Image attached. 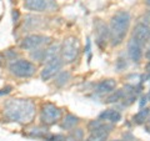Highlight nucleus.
I'll return each instance as SVG.
<instances>
[{
	"instance_id": "f03ea898",
	"label": "nucleus",
	"mask_w": 150,
	"mask_h": 141,
	"mask_svg": "<svg viewBox=\"0 0 150 141\" xmlns=\"http://www.w3.org/2000/svg\"><path fill=\"white\" fill-rule=\"evenodd\" d=\"M130 14L120 10L114 14L109 26V40L111 46H119L124 41L130 26Z\"/></svg>"
},
{
	"instance_id": "7c9ffc66",
	"label": "nucleus",
	"mask_w": 150,
	"mask_h": 141,
	"mask_svg": "<svg viewBox=\"0 0 150 141\" xmlns=\"http://www.w3.org/2000/svg\"><path fill=\"white\" fill-rule=\"evenodd\" d=\"M144 124H145V128H146V131L150 134V119H149V117L146 119V121H145Z\"/></svg>"
},
{
	"instance_id": "1a4fd4ad",
	"label": "nucleus",
	"mask_w": 150,
	"mask_h": 141,
	"mask_svg": "<svg viewBox=\"0 0 150 141\" xmlns=\"http://www.w3.org/2000/svg\"><path fill=\"white\" fill-rule=\"evenodd\" d=\"M63 60L62 58H56V59H53L51 61L46 63L45 68L43 69V71H41V79L43 80H49L51 78H54L56 74H58L60 70L63 68Z\"/></svg>"
},
{
	"instance_id": "ddd939ff",
	"label": "nucleus",
	"mask_w": 150,
	"mask_h": 141,
	"mask_svg": "<svg viewBox=\"0 0 150 141\" xmlns=\"http://www.w3.org/2000/svg\"><path fill=\"white\" fill-rule=\"evenodd\" d=\"M88 130L89 133H99V134H108L112 130V125L111 124H108L105 121H103L100 119H96V120H91L90 123L88 124Z\"/></svg>"
},
{
	"instance_id": "2f4dec72",
	"label": "nucleus",
	"mask_w": 150,
	"mask_h": 141,
	"mask_svg": "<svg viewBox=\"0 0 150 141\" xmlns=\"http://www.w3.org/2000/svg\"><path fill=\"white\" fill-rule=\"evenodd\" d=\"M144 19H145V20H146V21H145V23H144V24H146V25H149V23H150V10H149V11L146 13V15H145V18H144Z\"/></svg>"
},
{
	"instance_id": "b1692460",
	"label": "nucleus",
	"mask_w": 150,
	"mask_h": 141,
	"mask_svg": "<svg viewBox=\"0 0 150 141\" xmlns=\"http://www.w3.org/2000/svg\"><path fill=\"white\" fill-rule=\"evenodd\" d=\"M128 59L125 58V55H120L118 60H116V64H115V68L118 71H123V70H125L126 68H128Z\"/></svg>"
},
{
	"instance_id": "6ab92c4d",
	"label": "nucleus",
	"mask_w": 150,
	"mask_h": 141,
	"mask_svg": "<svg viewBox=\"0 0 150 141\" xmlns=\"http://www.w3.org/2000/svg\"><path fill=\"white\" fill-rule=\"evenodd\" d=\"M149 115H150V109H148V107H143L139 112H137V114L133 116V123L135 125H143L145 121H146Z\"/></svg>"
},
{
	"instance_id": "f3484780",
	"label": "nucleus",
	"mask_w": 150,
	"mask_h": 141,
	"mask_svg": "<svg viewBox=\"0 0 150 141\" xmlns=\"http://www.w3.org/2000/svg\"><path fill=\"white\" fill-rule=\"evenodd\" d=\"M78 124H79V117L73 115V114H68L63 119L62 124H60V128H62L63 130H71Z\"/></svg>"
},
{
	"instance_id": "4be33fe9",
	"label": "nucleus",
	"mask_w": 150,
	"mask_h": 141,
	"mask_svg": "<svg viewBox=\"0 0 150 141\" xmlns=\"http://www.w3.org/2000/svg\"><path fill=\"white\" fill-rule=\"evenodd\" d=\"M50 133L48 129H40V128H36V129H31L29 136H33V137H39V139H45Z\"/></svg>"
},
{
	"instance_id": "58836bf2",
	"label": "nucleus",
	"mask_w": 150,
	"mask_h": 141,
	"mask_svg": "<svg viewBox=\"0 0 150 141\" xmlns=\"http://www.w3.org/2000/svg\"><path fill=\"white\" fill-rule=\"evenodd\" d=\"M149 100H150V96H149Z\"/></svg>"
},
{
	"instance_id": "4468645a",
	"label": "nucleus",
	"mask_w": 150,
	"mask_h": 141,
	"mask_svg": "<svg viewBox=\"0 0 150 141\" xmlns=\"http://www.w3.org/2000/svg\"><path fill=\"white\" fill-rule=\"evenodd\" d=\"M116 89V81L112 79H106L99 82L95 87V94L96 95H105V94H111Z\"/></svg>"
},
{
	"instance_id": "aec40b11",
	"label": "nucleus",
	"mask_w": 150,
	"mask_h": 141,
	"mask_svg": "<svg viewBox=\"0 0 150 141\" xmlns=\"http://www.w3.org/2000/svg\"><path fill=\"white\" fill-rule=\"evenodd\" d=\"M70 80V73L69 71H62V73H58L55 78V85L56 86H64L65 84H68V81Z\"/></svg>"
},
{
	"instance_id": "9b49d317",
	"label": "nucleus",
	"mask_w": 150,
	"mask_h": 141,
	"mask_svg": "<svg viewBox=\"0 0 150 141\" xmlns=\"http://www.w3.org/2000/svg\"><path fill=\"white\" fill-rule=\"evenodd\" d=\"M133 37L144 46L150 39V27H149V25L144 24V23H139V24L134 27Z\"/></svg>"
},
{
	"instance_id": "5701e85b",
	"label": "nucleus",
	"mask_w": 150,
	"mask_h": 141,
	"mask_svg": "<svg viewBox=\"0 0 150 141\" xmlns=\"http://www.w3.org/2000/svg\"><path fill=\"white\" fill-rule=\"evenodd\" d=\"M83 136H84L83 130L81 129H76V130H74L73 133H70L67 137L64 139V141H81Z\"/></svg>"
},
{
	"instance_id": "c756f323",
	"label": "nucleus",
	"mask_w": 150,
	"mask_h": 141,
	"mask_svg": "<svg viewBox=\"0 0 150 141\" xmlns=\"http://www.w3.org/2000/svg\"><path fill=\"white\" fill-rule=\"evenodd\" d=\"M11 91V86H6L5 89H3V91H0V95H4V94H9Z\"/></svg>"
},
{
	"instance_id": "20e7f679",
	"label": "nucleus",
	"mask_w": 150,
	"mask_h": 141,
	"mask_svg": "<svg viewBox=\"0 0 150 141\" xmlns=\"http://www.w3.org/2000/svg\"><path fill=\"white\" fill-rule=\"evenodd\" d=\"M9 70H10L11 74H14L18 78H30L35 74L36 66L35 64H33L29 60L19 59V60H14L9 65Z\"/></svg>"
},
{
	"instance_id": "412c9836",
	"label": "nucleus",
	"mask_w": 150,
	"mask_h": 141,
	"mask_svg": "<svg viewBox=\"0 0 150 141\" xmlns=\"http://www.w3.org/2000/svg\"><path fill=\"white\" fill-rule=\"evenodd\" d=\"M123 99V89L120 90H114L111 92L110 96H108V99L105 100L106 104H114V102H119Z\"/></svg>"
},
{
	"instance_id": "4c0bfd02",
	"label": "nucleus",
	"mask_w": 150,
	"mask_h": 141,
	"mask_svg": "<svg viewBox=\"0 0 150 141\" xmlns=\"http://www.w3.org/2000/svg\"><path fill=\"white\" fill-rule=\"evenodd\" d=\"M114 141H121V140H114Z\"/></svg>"
},
{
	"instance_id": "2eb2a0df",
	"label": "nucleus",
	"mask_w": 150,
	"mask_h": 141,
	"mask_svg": "<svg viewBox=\"0 0 150 141\" xmlns=\"http://www.w3.org/2000/svg\"><path fill=\"white\" fill-rule=\"evenodd\" d=\"M99 119L103 120V121H105V123L115 124V123H119V121L121 120V114H120L119 110L108 109V110H104L103 112H100Z\"/></svg>"
},
{
	"instance_id": "72a5a7b5",
	"label": "nucleus",
	"mask_w": 150,
	"mask_h": 141,
	"mask_svg": "<svg viewBox=\"0 0 150 141\" xmlns=\"http://www.w3.org/2000/svg\"><path fill=\"white\" fill-rule=\"evenodd\" d=\"M145 58H146L148 60H150V48L146 50V53H145Z\"/></svg>"
},
{
	"instance_id": "7ed1b4c3",
	"label": "nucleus",
	"mask_w": 150,
	"mask_h": 141,
	"mask_svg": "<svg viewBox=\"0 0 150 141\" xmlns=\"http://www.w3.org/2000/svg\"><path fill=\"white\" fill-rule=\"evenodd\" d=\"M80 53V43L79 39L75 36H68L63 41L62 48H60V55H62L63 63L71 64L78 59Z\"/></svg>"
},
{
	"instance_id": "423d86ee",
	"label": "nucleus",
	"mask_w": 150,
	"mask_h": 141,
	"mask_svg": "<svg viewBox=\"0 0 150 141\" xmlns=\"http://www.w3.org/2000/svg\"><path fill=\"white\" fill-rule=\"evenodd\" d=\"M50 43V37L49 36H45V35H39V34H33L29 35L23 39L21 41V49H25V50H36V49H41L44 45L49 44Z\"/></svg>"
},
{
	"instance_id": "c9c22d12",
	"label": "nucleus",
	"mask_w": 150,
	"mask_h": 141,
	"mask_svg": "<svg viewBox=\"0 0 150 141\" xmlns=\"http://www.w3.org/2000/svg\"><path fill=\"white\" fill-rule=\"evenodd\" d=\"M1 64H3V56L0 55V65H1Z\"/></svg>"
},
{
	"instance_id": "39448f33",
	"label": "nucleus",
	"mask_w": 150,
	"mask_h": 141,
	"mask_svg": "<svg viewBox=\"0 0 150 141\" xmlns=\"http://www.w3.org/2000/svg\"><path fill=\"white\" fill-rule=\"evenodd\" d=\"M60 119H62V110L56 105L50 104V102H46V104L43 105L40 112V120L44 125L46 126L55 125Z\"/></svg>"
},
{
	"instance_id": "c85d7f7f",
	"label": "nucleus",
	"mask_w": 150,
	"mask_h": 141,
	"mask_svg": "<svg viewBox=\"0 0 150 141\" xmlns=\"http://www.w3.org/2000/svg\"><path fill=\"white\" fill-rule=\"evenodd\" d=\"M125 141H137V139H135L131 134H126L125 135Z\"/></svg>"
},
{
	"instance_id": "9d476101",
	"label": "nucleus",
	"mask_w": 150,
	"mask_h": 141,
	"mask_svg": "<svg viewBox=\"0 0 150 141\" xmlns=\"http://www.w3.org/2000/svg\"><path fill=\"white\" fill-rule=\"evenodd\" d=\"M128 56L134 64H139L143 59V45L134 37L128 41Z\"/></svg>"
},
{
	"instance_id": "f704fd0d",
	"label": "nucleus",
	"mask_w": 150,
	"mask_h": 141,
	"mask_svg": "<svg viewBox=\"0 0 150 141\" xmlns=\"http://www.w3.org/2000/svg\"><path fill=\"white\" fill-rule=\"evenodd\" d=\"M145 4H146L148 6H150V0H146V1H145Z\"/></svg>"
},
{
	"instance_id": "f8f14e48",
	"label": "nucleus",
	"mask_w": 150,
	"mask_h": 141,
	"mask_svg": "<svg viewBox=\"0 0 150 141\" xmlns=\"http://www.w3.org/2000/svg\"><path fill=\"white\" fill-rule=\"evenodd\" d=\"M139 87L134 86V85H125L123 87V106H130L135 100L138 99V94H139Z\"/></svg>"
},
{
	"instance_id": "0eeeda50",
	"label": "nucleus",
	"mask_w": 150,
	"mask_h": 141,
	"mask_svg": "<svg viewBox=\"0 0 150 141\" xmlns=\"http://www.w3.org/2000/svg\"><path fill=\"white\" fill-rule=\"evenodd\" d=\"M25 9L35 13H43L53 10L56 6L55 0H24Z\"/></svg>"
},
{
	"instance_id": "dca6fc26",
	"label": "nucleus",
	"mask_w": 150,
	"mask_h": 141,
	"mask_svg": "<svg viewBox=\"0 0 150 141\" xmlns=\"http://www.w3.org/2000/svg\"><path fill=\"white\" fill-rule=\"evenodd\" d=\"M60 54V45L58 43H53L51 45H49L46 49H44V63H49L53 59L59 58Z\"/></svg>"
},
{
	"instance_id": "e433bc0d",
	"label": "nucleus",
	"mask_w": 150,
	"mask_h": 141,
	"mask_svg": "<svg viewBox=\"0 0 150 141\" xmlns=\"http://www.w3.org/2000/svg\"><path fill=\"white\" fill-rule=\"evenodd\" d=\"M148 80H149V84H150V76H149V78H148Z\"/></svg>"
},
{
	"instance_id": "bb28decb",
	"label": "nucleus",
	"mask_w": 150,
	"mask_h": 141,
	"mask_svg": "<svg viewBox=\"0 0 150 141\" xmlns=\"http://www.w3.org/2000/svg\"><path fill=\"white\" fill-rule=\"evenodd\" d=\"M19 15H20V14H19L18 10H14V11H13V20H14V24H15V23H18Z\"/></svg>"
},
{
	"instance_id": "f257e3e1",
	"label": "nucleus",
	"mask_w": 150,
	"mask_h": 141,
	"mask_svg": "<svg viewBox=\"0 0 150 141\" xmlns=\"http://www.w3.org/2000/svg\"><path fill=\"white\" fill-rule=\"evenodd\" d=\"M35 104L26 99H10L4 105V116L9 121L28 125L35 117Z\"/></svg>"
},
{
	"instance_id": "393cba45",
	"label": "nucleus",
	"mask_w": 150,
	"mask_h": 141,
	"mask_svg": "<svg viewBox=\"0 0 150 141\" xmlns=\"http://www.w3.org/2000/svg\"><path fill=\"white\" fill-rule=\"evenodd\" d=\"M108 134H99V133H91L90 136L85 141H106Z\"/></svg>"
},
{
	"instance_id": "a211bd4d",
	"label": "nucleus",
	"mask_w": 150,
	"mask_h": 141,
	"mask_svg": "<svg viewBox=\"0 0 150 141\" xmlns=\"http://www.w3.org/2000/svg\"><path fill=\"white\" fill-rule=\"evenodd\" d=\"M40 23H41V19L39 16L28 15L25 18V21H24V29H26V31L34 30L36 27L40 26Z\"/></svg>"
},
{
	"instance_id": "cd10ccee",
	"label": "nucleus",
	"mask_w": 150,
	"mask_h": 141,
	"mask_svg": "<svg viewBox=\"0 0 150 141\" xmlns=\"http://www.w3.org/2000/svg\"><path fill=\"white\" fill-rule=\"evenodd\" d=\"M85 51L89 54V61H90V59H91V53H90V40H88V43H86V49Z\"/></svg>"
},
{
	"instance_id": "6e6552de",
	"label": "nucleus",
	"mask_w": 150,
	"mask_h": 141,
	"mask_svg": "<svg viewBox=\"0 0 150 141\" xmlns=\"http://www.w3.org/2000/svg\"><path fill=\"white\" fill-rule=\"evenodd\" d=\"M94 29H95V40L100 49H104L106 46V41L109 40V27L106 26L104 21L100 19H96L94 21Z\"/></svg>"
},
{
	"instance_id": "473e14b6",
	"label": "nucleus",
	"mask_w": 150,
	"mask_h": 141,
	"mask_svg": "<svg viewBox=\"0 0 150 141\" xmlns=\"http://www.w3.org/2000/svg\"><path fill=\"white\" fill-rule=\"evenodd\" d=\"M145 104H146V97H143L142 101H140V107H144Z\"/></svg>"
},
{
	"instance_id": "a878e982",
	"label": "nucleus",
	"mask_w": 150,
	"mask_h": 141,
	"mask_svg": "<svg viewBox=\"0 0 150 141\" xmlns=\"http://www.w3.org/2000/svg\"><path fill=\"white\" fill-rule=\"evenodd\" d=\"M64 139H65V137H64L63 135H60V134H56V135L49 134L44 140H45V141H64Z\"/></svg>"
}]
</instances>
